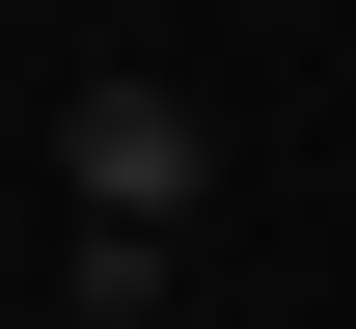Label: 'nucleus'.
<instances>
[{
	"mask_svg": "<svg viewBox=\"0 0 356 329\" xmlns=\"http://www.w3.org/2000/svg\"><path fill=\"white\" fill-rule=\"evenodd\" d=\"M55 192H83V247H192V192H220V110H192L165 55H110V83L55 110Z\"/></svg>",
	"mask_w": 356,
	"mask_h": 329,
	"instance_id": "obj_1",
	"label": "nucleus"
}]
</instances>
